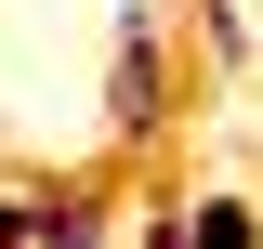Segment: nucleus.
Instances as JSON below:
<instances>
[{"label": "nucleus", "mask_w": 263, "mask_h": 249, "mask_svg": "<svg viewBox=\"0 0 263 249\" xmlns=\"http://www.w3.org/2000/svg\"><path fill=\"white\" fill-rule=\"evenodd\" d=\"M105 131H119L132 157L171 131V13H158V0H132V13H119V79H105Z\"/></svg>", "instance_id": "nucleus-1"}, {"label": "nucleus", "mask_w": 263, "mask_h": 249, "mask_svg": "<svg viewBox=\"0 0 263 249\" xmlns=\"http://www.w3.org/2000/svg\"><path fill=\"white\" fill-rule=\"evenodd\" d=\"M197 66H211V79H250L263 66V13L250 0H197Z\"/></svg>", "instance_id": "nucleus-2"}]
</instances>
